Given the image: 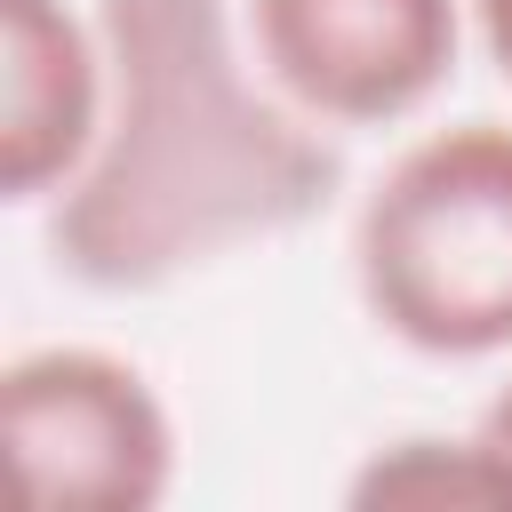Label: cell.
Segmentation results:
<instances>
[{
  "mask_svg": "<svg viewBox=\"0 0 512 512\" xmlns=\"http://www.w3.org/2000/svg\"><path fill=\"white\" fill-rule=\"evenodd\" d=\"M112 112L88 168L48 208V256L96 296H152L248 240L312 224L344 160L272 104L224 0H96Z\"/></svg>",
  "mask_w": 512,
  "mask_h": 512,
  "instance_id": "obj_1",
  "label": "cell"
},
{
  "mask_svg": "<svg viewBox=\"0 0 512 512\" xmlns=\"http://www.w3.org/2000/svg\"><path fill=\"white\" fill-rule=\"evenodd\" d=\"M352 272L368 320L424 360L512 344V128L456 120L408 144L360 200Z\"/></svg>",
  "mask_w": 512,
  "mask_h": 512,
  "instance_id": "obj_2",
  "label": "cell"
},
{
  "mask_svg": "<svg viewBox=\"0 0 512 512\" xmlns=\"http://www.w3.org/2000/svg\"><path fill=\"white\" fill-rule=\"evenodd\" d=\"M0 432L24 496L48 512H152L176 480L160 392L96 344L16 352L0 368Z\"/></svg>",
  "mask_w": 512,
  "mask_h": 512,
  "instance_id": "obj_3",
  "label": "cell"
},
{
  "mask_svg": "<svg viewBox=\"0 0 512 512\" xmlns=\"http://www.w3.org/2000/svg\"><path fill=\"white\" fill-rule=\"evenodd\" d=\"M248 32L296 112L384 128L456 72L464 16L456 0H248Z\"/></svg>",
  "mask_w": 512,
  "mask_h": 512,
  "instance_id": "obj_4",
  "label": "cell"
},
{
  "mask_svg": "<svg viewBox=\"0 0 512 512\" xmlns=\"http://www.w3.org/2000/svg\"><path fill=\"white\" fill-rule=\"evenodd\" d=\"M104 32L64 0H0V192H64L104 136Z\"/></svg>",
  "mask_w": 512,
  "mask_h": 512,
  "instance_id": "obj_5",
  "label": "cell"
},
{
  "mask_svg": "<svg viewBox=\"0 0 512 512\" xmlns=\"http://www.w3.org/2000/svg\"><path fill=\"white\" fill-rule=\"evenodd\" d=\"M352 504H512V464L472 440H392L352 472Z\"/></svg>",
  "mask_w": 512,
  "mask_h": 512,
  "instance_id": "obj_6",
  "label": "cell"
},
{
  "mask_svg": "<svg viewBox=\"0 0 512 512\" xmlns=\"http://www.w3.org/2000/svg\"><path fill=\"white\" fill-rule=\"evenodd\" d=\"M472 8H480V40H488L496 72L512 80V0H472Z\"/></svg>",
  "mask_w": 512,
  "mask_h": 512,
  "instance_id": "obj_7",
  "label": "cell"
},
{
  "mask_svg": "<svg viewBox=\"0 0 512 512\" xmlns=\"http://www.w3.org/2000/svg\"><path fill=\"white\" fill-rule=\"evenodd\" d=\"M480 440H488V448H496V456L512 464V384H504V392H496V400L480 408Z\"/></svg>",
  "mask_w": 512,
  "mask_h": 512,
  "instance_id": "obj_8",
  "label": "cell"
}]
</instances>
